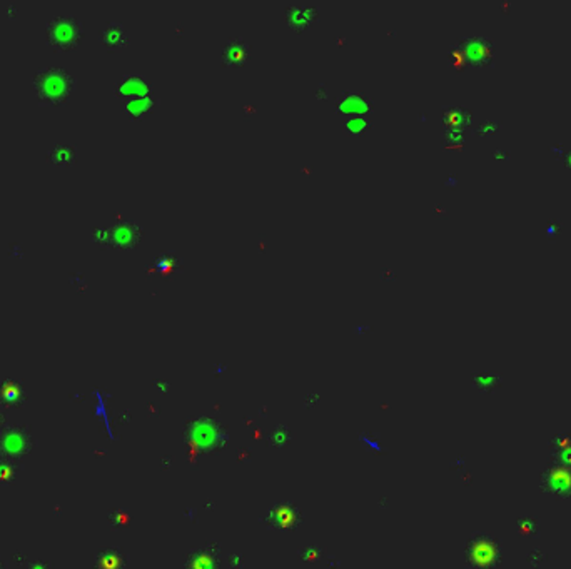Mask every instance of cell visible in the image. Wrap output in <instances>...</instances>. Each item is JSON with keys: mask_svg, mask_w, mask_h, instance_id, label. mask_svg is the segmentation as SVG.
Segmentation results:
<instances>
[{"mask_svg": "<svg viewBox=\"0 0 571 569\" xmlns=\"http://www.w3.org/2000/svg\"><path fill=\"white\" fill-rule=\"evenodd\" d=\"M33 90L42 104L59 107L69 100L74 90V77L61 67L43 69L33 77Z\"/></svg>", "mask_w": 571, "mask_h": 569, "instance_id": "6da1fadb", "label": "cell"}, {"mask_svg": "<svg viewBox=\"0 0 571 569\" xmlns=\"http://www.w3.org/2000/svg\"><path fill=\"white\" fill-rule=\"evenodd\" d=\"M103 42L109 50H117L127 46V36L119 23H110L103 31Z\"/></svg>", "mask_w": 571, "mask_h": 569, "instance_id": "8992f818", "label": "cell"}, {"mask_svg": "<svg viewBox=\"0 0 571 569\" xmlns=\"http://www.w3.org/2000/svg\"><path fill=\"white\" fill-rule=\"evenodd\" d=\"M82 38H84V28L79 18L62 16L47 23V41L57 50H74L80 46Z\"/></svg>", "mask_w": 571, "mask_h": 569, "instance_id": "7a4b0ae2", "label": "cell"}, {"mask_svg": "<svg viewBox=\"0 0 571 569\" xmlns=\"http://www.w3.org/2000/svg\"><path fill=\"white\" fill-rule=\"evenodd\" d=\"M464 54L473 65H486L493 59V47L483 38H469L464 42Z\"/></svg>", "mask_w": 571, "mask_h": 569, "instance_id": "277c9868", "label": "cell"}, {"mask_svg": "<svg viewBox=\"0 0 571 569\" xmlns=\"http://www.w3.org/2000/svg\"><path fill=\"white\" fill-rule=\"evenodd\" d=\"M32 450V436L26 427L0 429V457L19 461Z\"/></svg>", "mask_w": 571, "mask_h": 569, "instance_id": "3957f363", "label": "cell"}, {"mask_svg": "<svg viewBox=\"0 0 571 569\" xmlns=\"http://www.w3.org/2000/svg\"><path fill=\"white\" fill-rule=\"evenodd\" d=\"M75 159V151L72 146H57L51 151L49 161L56 166H69Z\"/></svg>", "mask_w": 571, "mask_h": 569, "instance_id": "30bf717a", "label": "cell"}, {"mask_svg": "<svg viewBox=\"0 0 571 569\" xmlns=\"http://www.w3.org/2000/svg\"><path fill=\"white\" fill-rule=\"evenodd\" d=\"M124 107H125L124 110L127 112L129 117L139 119V117H142L144 114L149 112V109H151V104H149L147 95H142V97H134V99L125 100Z\"/></svg>", "mask_w": 571, "mask_h": 569, "instance_id": "9c48e42d", "label": "cell"}, {"mask_svg": "<svg viewBox=\"0 0 571 569\" xmlns=\"http://www.w3.org/2000/svg\"><path fill=\"white\" fill-rule=\"evenodd\" d=\"M0 399H2V403L7 404V406H17V404H21L23 401V393L17 385V383L7 381L6 384L0 385Z\"/></svg>", "mask_w": 571, "mask_h": 569, "instance_id": "ba28073f", "label": "cell"}, {"mask_svg": "<svg viewBox=\"0 0 571 569\" xmlns=\"http://www.w3.org/2000/svg\"><path fill=\"white\" fill-rule=\"evenodd\" d=\"M248 46L243 41H231L224 47V52H222V59H224L227 65L243 64L248 59Z\"/></svg>", "mask_w": 571, "mask_h": 569, "instance_id": "52a82bcc", "label": "cell"}, {"mask_svg": "<svg viewBox=\"0 0 571 569\" xmlns=\"http://www.w3.org/2000/svg\"><path fill=\"white\" fill-rule=\"evenodd\" d=\"M6 411H7V404L0 401V429H2L4 424H6Z\"/></svg>", "mask_w": 571, "mask_h": 569, "instance_id": "7c38bea8", "label": "cell"}, {"mask_svg": "<svg viewBox=\"0 0 571 569\" xmlns=\"http://www.w3.org/2000/svg\"><path fill=\"white\" fill-rule=\"evenodd\" d=\"M149 95V87L146 82L139 77H125V79L117 85V97L122 100H129L134 97H142Z\"/></svg>", "mask_w": 571, "mask_h": 569, "instance_id": "5b68a950", "label": "cell"}, {"mask_svg": "<svg viewBox=\"0 0 571 569\" xmlns=\"http://www.w3.org/2000/svg\"><path fill=\"white\" fill-rule=\"evenodd\" d=\"M19 472V461L0 457V484L11 483Z\"/></svg>", "mask_w": 571, "mask_h": 569, "instance_id": "8fae6325", "label": "cell"}]
</instances>
